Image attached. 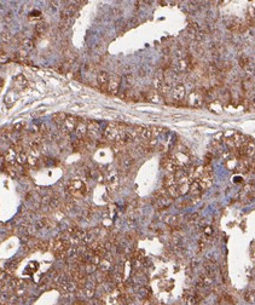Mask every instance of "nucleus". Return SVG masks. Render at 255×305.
Wrapping results in <instances>:
<instances>
[{"label": "nucleus", "mask_w": 255, "mask_h": 305, "mask_svg": "<svg viewBox=\"0 0 255 305\" xmlns=\"http://www.w3.org/2000/svg\"><path fill=\"white\" fill-rule=\"evenodd\" d=\"M86 184L80 180V179H72L68 185H67V191L68 194L72 195L74 199H79V197H82L83 195L86 194Z\"/></svg>", "instance_id": "1"}, {"label": "nucleus", "mask_w": 255, "mask_h": 305, "mask_svg": "<svg viewBox=\"0 0 255 305\" xmlns=\"http://www.w3.org/2000/svg\"><path fill=\"white\" fill-rule=\"evenodd\" d=\"M121 130L118 129V122H110L107 125V127L104 129V132H103V137L107 138L108 140H115L116 137L118 136Z\"/></svg>", "instance_id": "2"}, {"label": "nucleus", "mask_w": 255, "mask_h": 305, "mask_svg": "<svg viewBox=\"0 0 255 305\" xmlns=\"http://www.w3.org/2000/svg\"><path fill=\"white\" fill-rule=\"evenodd\" d=\"M79 122V119L75 118L73 115H67L65 120H64L63 125L61 126V130L63 131V133H67L69 135L70 132H74L75 129H76V125Z\"/></svg>", "instance_id": "3"}, {"label": "nucleus", "mask_w": 255, "mask_h": 305, "mask_svg": "<svg viewBox=\"0 0 255 305\" xmlns=\"http://www.w3.org/2000/svg\"><path fill=\"white\" fill-rule=\"evenodd\" d=\"M120 85H121V76H120L118 74L110 75L107 92H109L110 94H118V89H120Z\"/></svg>", "instance_id": "4"}, {"label": "nucleus", "mask_w": 255, "mask_h": 305, "mask_svg": "<svg viewBox=\"0 0 255 305\" xmlns=\"http://www.w3.org/2000/svg\"><path fill=\"white\" fill-rule=\"evenodd\" d=\"M188 103H189V105L195 107V108L202 107V104L204 103V97H203V94H202L201 92H198V91H193V92H191L190 94H189V97H188Z\"/></svg>", "instance_id": "5"}, {"label": "nucleus", "mask_w": 255, "mask_h": 305, "mask_svg": "<svg viewBox=\"0 0 255 305\" xmlns=\"http://www.w3.org/2000/svg\"><path fill=\"white\" fill-rule=\"evenodd\" d=\"M172 98H173L175 102H182L184 98H185V86L182 84H177L174 85V87L172 89Z\"/></svg>", "instance_id": "6"}, {"label": "nucleus", "mask_w": 255, "mask_h": 305, "mask_svg": "<svg viewBox=\"0 0 255 305\" xmlns=\"http://www.w3.org/2000/svg\"><path fill=\"white\" fill-rule=\"evenodd\" d=\"M110 75L105 72V70H102L97 74V83L100 86V90L102 91H107L108 90V83H109Z\"/></svg>", "instance_id": "7"}, {"label": "nucleus", "mask_w": 255, "mask_h": 305, "mask_svg": "<svg viewBox=\"0 0 255 305\" xmlns=\"http://www.w3.org/2000/svg\"><path fill=\"white\" fill-rule=\"evenodd\" d=\"M230 138L232 139V142H233V144H235V148H241V147H243V145L247 143V137L246 136H243L242 133H237V132H235V133H232V135L230 136Z\"/></svg>", "instance_id": "8"}, {"label": "nucleus", "mask_w": 255, "mask_h": 305, "mask_svg": "<svg viewBox=\"0 0 255 305\" xmlns=\"http://www.w3.org/2000/svg\"><path fill=\"white\" fill-rule=\"evenodd\" d=\"M74 132H75V133L79 136V138L85 137V136H86V133H87V122H83V121L79 120L78 125H76V129H75V131H74Z\"/></svg>", "instance_id": "9"}, {"label": "nucleus", "mask_w": 255, "mask_h": 305, "mask_svg": "<svg viewBox=\"0 0 255 305\" xmlns=\"http://www.w3.org/2000/svg\"><path fill=\"white\" fill-rule=\"evenodd\" d=\"M19 45H21V47L24 50V51H30V50H33L34 48V41L32 40V39H28V38H23L22 40H21V43H19Z\"/></svg>", "instance_id": "10"}, {"label": "nucleus", "mask_w": 255, "mask_h": 305, "mask_svg": "<svg viewBox=\"0 0 255 305\" xmlns=\"http://www.w3.org/2000/svg\"><path fill=\"white\" fill-rule=\"evenodd\" d=\"M28 161V154L26 150L21 151L17 154V157H16V164L19 165V166H23V165H27Z\"/></svg>", "instance_id": "11"}, {"label": "nucleus", "mask_w": 255, "mask_h": 305, "mask_svg": "<svg viewBox=\"0 0 255 305\" xmlns=\"http://www.w3.org/2000/svg\"><path fill=\"white\" fill-rule=\"evenodd\" d=\"M65 118H67V114H65V113H56L55 115L52 116V120H53L55 124H57V125L61 127V126L63 125Z\"/></svg>", "instance_id": "12"}, {"label": "nucleus", "mask_w": 255, "mask_h": 305, "mask_svg": "<svg viewBox=\"0 0 255 305\" xmlns=\"http://www.w3.org/2000/svg\"><path fill=\"white\" fill-rule=\"evenodd\" d=\"M242 89H243L244 92H250L254 89V84L252 81V78H246L242 81Z\"/></svg>", "instance_id": "13"}, {"label": "nucleus", "mask_w": 255, "mask_h": 305, "mask_svg": "<svg viewBox=\"0 0 255 305\" xmlns=\"http://www.w3.org/2000/svg\"><path fill=\"white\" fill-rule=\"evenodd\" d=\"M85 148H86V144H85L83 138H78L73 142V149L75 151H81Z\"/></svg>", "instance_id": "14"}, {"label": "nucleus", "mask_w": 255, "mask_h": 305, "mask_svg": "<svg viewBox=\"0 0 255 305\" xmlns=\"http://www.w3.org/2000/svg\"><path fill=\"white\" fill-rule=\"evenodd\" d=\"M47 28H48L47 23H45V22H39L37 26H35L34 33H35L37 35H42V34L46 32V29H47Z\"/></svg>", "instance_id": "15"}, {"label": "nucleus", "mask_w": 255, "mask_h": 305, "mask_svg": "<svg viewBox=\"0 0 255 305\" xmlns=\"http://www.w3.org/2000/svg\"><path fill=\"white\" fill-rule=\"evenodd\" d=\"M15 84L18 86L19 89H24L28 86V80L23 76V75H18L15 78Z\"/></svg>", "instance_id": "16"}, {"label": "nucleus", "mask_w": 255, "mask_h": 305, "mask_svg": "<svg viewBox=\"0 0 255 305\" xmlns=\"http://www.w3.org/2000/svg\"><path fill=\"white\" fill-rule=\"evenodd\" d=\"M171 90H172V86H171V85H168V84L163 83V85L160 87V90H158L157 92H158V94H160V96H163V97H166L168 93L171 92Z\"/></svg>", "instance_id": "17"}, {"label": "nucleus", "mask_w": 255, "mask_h": 305, "mask_svg": "<svg viewBox=\"0 0 255 305\" xmlns=\"http://www.w3.org/2000/svg\"><path fill=\"white\" fill-rule=\"evenodd\" d=\"M150 131H151L152 138H156L157 136L162 135V133H163V131H166V130H164L163 127H161V126H151V127H150Z\"/></svg>", "instance_id": "18"}, {"label": "nucleus", "mask_w": 255, "mask_h": 305, "mask_svg": "<svg viewBox=\"0 0 255 305\" xmlns=\"http://www.w3.org/2000/svg\"><path fill=\"white\" fill-rule=\"evenodd\" d=\"M26 122L24 121H21V122H16L13 126H12V133H17V132H22L24 127H26Z\"/></svg>", "instance_id": "19"}, {"label": "nucleus", "mask_w": 255, "mask_h": 305, "mask_svg": "<svg viewBox=\"0 0 255 305\" xmlns=\"http://www.w3.org/2000/svg\"><path fill=\"white\" fill-rule=\"evenodd\" d=\"M69 27H70V19H67V21L61 19V22H59V24H58V29H59L61 32H65Z\"/></svg>", "instance_id": "20"}, {"label": "nucleus", "mask_w": 255, "mask_h": 305, "mask_svg": "<svg viewBox=\"0 0 255 305\" xmlns=\"http://www.w3.org/2000/svg\"><path fill=\"white\" fill-rule=\"evenodd\" d=\"M123 80H125V83L127 84L128 86H131L133 84V81H134V76H133L132 73H126L125 76H123Z\"/></svg>", "instance_id": "21"}, {"label": "nucleus", "mask_w": 255, "mask_h": 305, "mask_svg": "<svg viewBox=\"0 0 255 305\" xmlns=\"http://www.w3.org/2000/svg\"><path fill=\"white\" fill-rule=\"evenodd\" d=\"M118 186V177H112V178H110V180H109V188H110V189H111V190H115Z\"/></svg>", "instance_id": "22"}, {"label": "nucleus", "mask_w": 255, "mask_h": 305, "mask_svg": "<svg viewBox=\"0 0 255 305\" xmlns=\"http://www.w3.org/2000/svg\"><path fill=\"white\" fill-rule=\"evenodd\" d=\"M9 61H10V57L8 53H5V52H1L0 53V64H6Z\"/></svg>", "instance_id": "23"}, {"label": "nucleus", "mask_w": 255, "mask_h": 305, "mask_svg": "<svg viewBox=\"0 0 255 305\" xmlns=\"http://www.w3.org/2000/svg\"><path fill=\"white\" fill-rule=\"evenodd\" d=\"M138 24H139V19H138L137 17H132V18L127 22L126 26H128V27L131 28V27H137Z\"/></svg>", "instance_id": "24"}, {"label": "nucleus", "mask_w": 255, "mask_h": 305, "mask_svg": "<svg viewBox=\"0 0 255 305\" xmlns=\"http://www.w3.org/2000/svg\"><path fill=\"white\" fill-rule=\"evenodd\" d=\"M12 38L13 37H12L10 33H8V32H6V33H2V35H1V39H2L4 43H10V41L12 40Z\"/></svg>", "instance_id": "25"}, {"label": "nucleus", "mask_w": 255, "mask_h": 305, "mask_svg": "<svg viewBox=\"0 0 255 305\" xmlns=\"http://www.w3.org/2000/svg\"><path fill=\"white\" fill-rule=\"evenodd\" d=\"M114 15H121V10L118 9V8H115V9H112V11H111Z\"/></svg>", "instance_id": "26"}, {"label": "nucleus", "mask_w": 255, "mask_h": 305, "mask_svg": "<svg viewBox=\"0 0 255 305\" xmlns=\"http://www.w3.org/2000/svg\"><path fill=\"white\" fill-rule=\"evenodd\" d=\"M5 21H6V22H9V21H11V13H8V15L5 16Z\"/></svg>", "instance_id": "27"}, {"label": "nucleus", "mask_w": 255, "mask_h": 305, "mask_svg": "<svg viewBox=\"0 0 255 305\" xmlns=\"http://www.w3.org/2000/svg\"><path fill=\"white\" fill-rule=\"evenodd\" d=\"M51 4H52V5H57V6H58V5L61 4V1H51Z\"/></svg>", "instance_id": "28"}, {"label": "nucleus", "mask_w": 255, "mask_h": 305, "mask_svg": "<svg viewBox=\"0 0 255 305\" xmlns=\"http://www.w3.org/2000/svg\"><path fill=\"white\" fill-rule=\"evenodd\" d=\"M139 75L140 76H145V72L144 70H139Z\"/></svg>", "instance_id": "29"}, {"label": "nucleus", "mask_w": 255, "mask_h": 305, "mask_svg": "<svg viewBox=\"0 0 255 305\" xmlns=\"http://www.w3.org/2000/svg\"><path fill=\"white\" fill-rule=\"evenodd\" d=\"M253 103H254V105H255V98H254V102H253Z\"/></svg>", "instance_id": "30"}, {"label": "nucleus", "mask_w": 255, "mask_h": 305, "mask_svg": "<svg viewBox=\"0 0 255 305\" xmlns=\"http://www.w3.org/2000/svg\"><path fill=\"white\" fill-rule=\"evenodd\" d=\"M254 76H255V70H254Z\"/></svg>", "instance_id": "31"}, {"label": "nucleus", "mask_w": 255, "mask_h": 305, "mask_svg": "<svg viewBox=\"0 0 255 305\" xmlns=\"http://www.w3.org/2000/svg\"><path fill=\"white\" fill-rule=\"evenodd\" d=\"M1 52H2V51H0V53H1Z\"/></svg>", "instance_id": "32"}, {"label": "nucleus", "mask_w": 255, "mask_h": 305, "mask_svg": "<svg viewBox=\"0 0 255 305\" xmlns=\"http://www.w3.org/2000/svg\"><path fill=\"white\" fill-rule=\"evenodd\" d=\"M0 140H1V137H0Z\"/></svg>", "instance_id": "33"}]
</instances>
